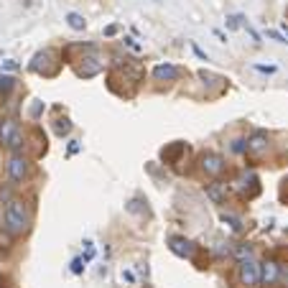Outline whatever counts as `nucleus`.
<instances>
[{"mask_svg":"<svg viewBox=\"0 0 288 288\" xmlns=\"http://www.w3.org/2000/svg\"><path fill=\"white\" fill-rule=\"evenodd\" d=\"M31 227V217H28V209L23 207V201L18 199H11L8 207H6V232L18 237L23 232H28Z\"/></svg>","mask_w":288,"mask_h":288,"instance_id":"obj_1","label":"nucleus"},{"mask_svg":"<svg viewBox=\"0 0 288 288\" xmlns=\"http://www.w3.org/2000/svg\"><path fill=\"white\" fill-rule=\"evenodd\" d=\"M199 166H201V171L207 176H220L227 169V163H225V158L220 153H204L201 161H199Z\"/></svg>","mask_w":288,"mask_h":288,"instance_id":"obj_2","label":"nucleus"},{"mask_svg":"<svg viewBox=\"0 0 288 288\" xmlns=\"http://www.w3.org/2000/svg\"><path fill=\"white\" fill-rule=\"evenodd\" d=\"M240 283L242 285H255L260 283V265L248 258V260H240Z\"/></svg>","mask_w":288,"mask_h":288,"instance_id":"obj_3","label":"nucleus"},{"mask_svg":"<svg viewBox=\"0 0 288 288\" xmlns=\"http://www.w3.org/2000/svg\"><path fill=\"white\" fill-rule=\"evenodd\" d=\"M8 176H11V181H16V184H21V181L28 176V161H26L21 153H13V156H11V161H8Z\"/></svg>","mask_w":288,"mask_h":288,"instance_id":"obj_4","label":"nucleus"},{"mask_svg":"<svg viewBox=\"0 0 288 288\" xmlns=\"http://www.w3.org/2000/svg\"><path fill=\"white\" fill-rule=\"evenodd\" d=\"M171 253H176L179 258H191L194 253H196V245L191 242V240H186V237H171Z\"/></svg>","mask_w":288,"mask_h":288,"instance_id":"obj_5","label":"nucleus"},{"mask_svg":"<svg viewBox=\"0 0 288 288\" xmlns=\"http://www.w3.org/2000/svg\"><path fill=\"white\" fill-rule=\"evenodd\" d=\"M268 133L265 130H255L250 138H248V153H253V156H260V153H265L268 151Z\"/></svg>","mask_w":288,"mask_h":288,"instance_id":"obj_6","label":"nucleus"},{"mask_svg":"<svg viewBox=\"0 0 288 288\" xmlns=\"http://www.w3.org/2000/svg\"><path fill=\"white\" fill-rule=\"evenodd\" d=\"M278 278H280V265L275 260H265L260 265V280H263V285H275Z\"/></svg>","mask_w":288,"mask_h":288,"instance_id":"obj_7","label":"nucleus"},{"mask_svg":"<svg viewBox=\"0 0 288 288\" xmlns=\"http://www.w3.org/2000/svg\"><path fill=\"white\" fill-rule=\"evenodd\" d=\"M179 74L181 71L174 64H158V66H153V79H158V82H176Z\"/></svg>","mask_w":288,"mask_h":288,"instance_id":"obj_8","label":"nucleus"},{"mask_svg":"<svg viewBox=\"0 0 288 288\" xmlns=\"http://www.w3.org/2000/svg\"><path fill=\"white\" fill-rule=\"evenodd\" d=\"M207 196H209L214 204H222V201L227 199V184H222V181L207 184Z\"/></svg>","mask_w":288,"mask_h":288,"instance_id":"obj_9","label":"nucleus"},{"mask_svg":"<svg viewBox=\"0 0 288 288\" xmlns=\"http://www.w3.org/2000/svg\"><path fill=\"white\" fill-rule=\"evenodd\" d=\"M16 133H18V122H16V120H11V117L0 120V143L8 146V140H11Z\"/></svg>","mask_w":288,"mask_h":288,"instance_id":"obj_10","label":"nucleus"},{"mask_svg":"<svg viewBox=\"0 0 288 288\" xmlns=\"http://www.w3.org/2000/svg\"><path fill=\"white\" fill-rule=\"evenodd\" d=\"M66 23H69V28H74V31H85V28H87V21L82 18L79 13H66Z\"/></svg>","mask_w":288,"mask_h":288,"instance_id":"obj_11","label":"nucleus"},{"mask_svg":"<svg viewBox=\"0 0 288 288\" xmlns=\"http://www.w3.org/2000/svg\"><path fill=\"white\" fill-rule=\"evenodd\" d=\"M13 85H16V79H13V77L0 74V95H8V92L13 90Z\"/></svg>","mask_w":288,"mask_h":288,"instance_id":"obj_12","label":"nucleus"},{"mask_svg":"<svg viewBox=\"0 0 288 288\" xmlns=\"http://www.w3.org/2000/svg\"><path fill=\"white\" fill-rule=\"evenodd\" d=\"M242 26H245V16H240V13L227 16V28H230V31H237V28H242Z\"/></svg>","mask_w":288,"mask_h":288,"instance_id":"obj_13","label":"nucleus"},{"mask_svg":"<svg viewBox=\"0 0 288 288\" xmlns=\"http://www.w3.org/2000/svg\"><path fill=\"white\" fill-rule=\"evenodd\" d=\"M8 148H11L13 153H18V151L23 148V133H21V130H18V133H16L11 140H8Z\"/></svg>","mask_w":288,"mask_h":288,"instance_id":"obj_14","label":"nucleus"},{"mask_svg":"<svg viewBox=\"0 0 288 288\" xmlns=\"http://www.w3.org/2000/svg\"><path fill=\"white\" fill-rule=\"evenodd\" d=\"M235 255H237L240 260H248V258H253V250L248 248V245H237V250H235Z\"/></svg>","mask_w":288,"mask_h":288,"instance_id":"obj_15","label":"nucleus"},{"mask_svg":"<svg viewBox=\"0 0 288 288\" xmlns=\"http://www.w3.org/2000/svg\"><path fill=\"white\" fill-rule=\"evenodd\" d=\"M222 220H225V222H230V227H232L235 232H240V230H242V222H240L237 217H232V214H222Z\"/></svg>","mask_w":288,"mask_h":288,"instance_id":"obj_16","label":"nucleus"},{"mask_svg":"<svg viewBox=\"0 0 288 288\" xmlns=\"http://www.w3.org/2000/svg\"><path fill=\"white\" fill-rule=\"evenodd\" d=\"M85 263H87L85 258H74L71 260V273H82V270H85Z\"/></svg>","mask_w":288,"mask_h":288,"instance_id":"obj_17","label":"nucleus"},{"mask_svg":"<svg viewBox=\"0 0 288 288\" xmlns=\"http://www.w3.org/2000/svg\"><path fill=\"white\" fill-rule=\"evenodd\" d=\"M268 38H273V41H278V44H288V38L280 33V31H268Z\"/></svg>","mask_w":288,"mask_h":288,"instance_id":"obj_18","label":"nucleus"},{"mask_svg":"<svg viewBox=\"0 0 288 288\" xmlns=\"http://www.w3.org/2000/svg\"><path fill=\"white\" fill-rule=\"evenodd\" d=\"M232 151H235V153L248 151V143H245V140H232Z\"/></svg>","mask_w":288,"mask_h":288,"instance_id":"obj_19","label":"nucleus"},{"mask_svg":"<svg viewBox=\"0 0 288 288\" xmlns=\"http://www.w3.org/2000/svg\"><path fill=\"white\" fill-rule=\"evenodd\" d=\"M253 69H255V71H263V74H273V71H275V66H263V64H255Z\"/></svg>","mask_w":288,"mask_h":288,"instance_id":"obj_20","label":"nucleus"},{"mask_svg":"<svg viewBox=\"0 0 288 288\" xmlns=\"http://www.w3.org/2000/svg\"><path fill=\"white\" fill-rule=\"evenodd\" d=\"M248 28V33H250V38H253V44H260V36H258V31H253L250 26H245Z\"/></svg>","mask_w":288,"mask_h":288,"instance_id":"obj_21","label":"nucleus"},{"mask_svg":"<svg viewBox=\"0 0 288 288\" xmlns=\"http://www.w3.org/2000/svg\"><path fill=\"white\" fill-rule=\"evenodd\" d=\"M125 44H128L130 49H135V51H140V46L135 44V38H125Z\"/></svg>","mask_w":288,"mask_h":288,"instance_id":"obj_22","label":"nucleus"}]
</instances>
